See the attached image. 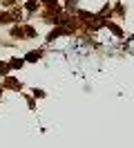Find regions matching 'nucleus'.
I'll use <instances>...</instances> for the list:
<instances>
[{"label": "nucleus", "instance_id": "4", "mask_svg": "<svg viewBox=\"0 0 134 148\" xmlns=\"http://www.w3.org/2000/svg\"><path fill=\"white\" fill-rule=\"evenodd\" d=\"M5 85H7V88H18L16 79H5Z\"/></svg>", "mask_w": 134, "mask_h": 148}, {"label": "nucleus", "instance_id": "3", "mask_svg": "<svg viewBox=\"0 0 134 148\" xmlns=\"http://www.w3.org/2000/svg\"><path fill=\"white\" fill-rule=\"evenodd\" d=\"M40 56H43V52H29V54H27V61H38Z\"/></svg>", "mask_w": 134, "mask_h": 148}, {"label": "nucleus", "instance_id": "5", "mask_svg": "<svg viewBox=\"0 0 134 148\" xmlns=\"http://www.w3.org/2000/svg\"><path fill=\"white\" fill-rule=\"evenodd\" d=\"M9 72V65L7 63H0V74H7Z\"/></svg>", "mask_w": 134, "mask_h": 148}, {"label": "nucleus", "instance_id": "2", "mask_svg": "<svg viewBox=\"0 0 134 148\" xmlns=\"http://www.w3.org/2000/svg\"><path fill=\"white\" fill-rule=\"evenodd\" d=\"M11 36L22 38V36H25V27H14V29H11Z\"/></svg>", "mask_w": 134, "mask_h": 148}, {"label": "nucleus", "instance_id": "6", "mask_svg": "<svg viewBox=\"0 0 134 148\" xmlns=\"http://www.w3.org/2000/svg\"><path fill=\"white\" fill-rule=\"evenodd\" d=\"M11 65H14V67H20V65H22V61H18V58H14V61H11Z\"/></svg>", "mask_w": 134, "mask_h": 148}, {"label": "nucleus", "instance_id": "1", "mask_svg": "<svg viewBox=\"0 0 134 148\" xmlns=\"http://www.w3.org/2000/svg\"><path fill=\"white\" fill-rule=\"evenodd\" d=\"M9 23H14L11 14L9 11H0V25H9Z\"/></svg>", "mask_w": 134, "mask_h": 148}]
</instances>
